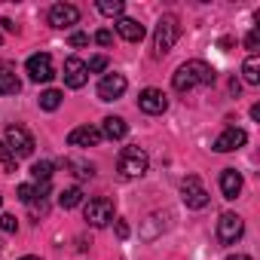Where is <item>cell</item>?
<instances>
[{
  "label": "cell",
  "mask_w": 260,
  "mask_h": 260,
  "mask_svg": "<svg viewBox=\"0 0 260 260\" xmlns=\"http://www.w3.org/2000/svg\"><path fill=\"white\" fill-rule=\"evenodd\" d=\"M214 80H217L214 68L205 64V61H199V58H193V61H184V64L175 71L172 86H175L178 92H190V89H196V86H211Z\"/></svg>",
  "instance_id": "6da1fadb"
},
{
  "label": "cell",
  "mask_w": 260,
  "mask_h": 260,
  "mask_svg": "<svg viewBox=\"0 0 260 260\" xmlns=\"http://www.w3.org/2000/svg\"><path fill=\"white\" fill-rule=\"evenodd\" d=\"M147 166H150V156H147L138 144L122 147L119 162H116V169H119V175H122V178H141V175L147 172Z\"/></svg>",
  "instance_id": "7a4b0ae2"
},
{
  "label": "cell",
  "mask_w": 260,
  "mask_h": 260,
  "mask_svg": "<svg viewBox=\"0 0 260 260\" xmlns=\"http://www.w3.org/2000/svg\"><path fill=\"white\" fill-rule=\"evenodd\" d=\"M175 40H178V19L175 16H162L156 31H153V58H166L172 52Z\"/></svg>",
  "instance_id": "3957f363"
},
{
  "label": "cell",
  "mask_w": 260,
  "mask_h": 260,
  "mask_svg": "<svg viewBox=\"0 0 260 260\" xmlns=\"http://www.w3.org/2000/svg\"><path fill=\"white\" fill-rule=\"evenodd\" d=\"M7 147H10V153L16 156V159H25V156H31L34 153V135L28 132L25 125H7V141H4Z\"/></svg>",
  "instance_id": "277c9868"
},
{
  "label": "cell",
  "mask_w": 260,
  "mask_h": 260,
  "mask_svg": "<svg viewBox=\"0 0 260 260\" xmlns=\"http://www.w3.org/2000/svg\"><path fill=\"white\" fill-rule=\"evenodd\" d=\"M113 199H104V196H98V199H89L86 205H83V217H86V223L89 226H107L110 220H113Z\"/></svg>",
  "instance_id": "5b68a950"
},
{
  "label": "cell",
  "mask_w": 260,
  "mask_h": 260,
  "mask_svg": "<svg viewBox=\"0 0 260 260\" xmlns=\"http://www.w3.org/2000/svg\"><path fill=\"white\" fill-rule=\"evenodd\" d=\"M242 233H245V220L233 211H223L220 220H217V242L220 245H236L242 239Z\"/></svg>",
  "instance_id": "8992f818"
},
{
  "label": "cell",
  "mask_w": 260,
  "mask_h": 260,
  "mask_svg": "<svg viewBox=\"0 0 260 260\" xmlns=\"http://www.w3.org/2000/svg\"><path fill=\"white\" fill-rule=\"evenodd\" d=\"M25 68H28V77H31L34 83H49V80L55 77V68H52V55H49V52L31 55Z\"/></svg>",
  "instance_id": "52a82bcc"
},
{
  "label": "cell",
  "mask_w": 260,
  "mask_h": 260,
  "mask_svg": "<svg viewBox=\"0 0 260 260\" xmlns=\"http://www.w3.org/2000/svg\"><path fill=\"white\" fill-rule=\"evenodd\" d=\"M181 199H184V205H187V208H205V205H208V193H205L202 181H199V178H193V175L181 184Z\"/></svg>",
  "instance_id": "ba28073f"
},
{
  "label": "cell",
  "mask_w": 260,
  "mask_h": 260,
  "mask_svg": "<svg viewBox=\"0 0 260 260\" xmlns=\"http://www.w3.org/2000/svg\"><path fill=\"white\" fill-rule=\"evenodd\" d=\"M245 141H248L245 128H236V125H230V128H223V132L214 138V150H217V153H233V150L245 147Z\"/></svg>",
  "instance_id": "9c48e42d"
},
{
  "label": "cell",
  "mask_w": 260,
  "mask_h": 260,
  "mask_svg": "<svg viewBox=\"0 0 260 260\" xmlns=\"http://www.w3.org/2000/svg\"><path fill=\"white\" fill-rule=\"evenodd\" d=\"M138 107H141L144 113H150V116H159V113L169 110V98H166V92H159V89H144V92L138 95Z\"/></svg>",
  "instance_id": "30bf717a"
},
{
  "label": "cell",
  "mask_w": 260,
  "mask_h": 260,
  "mask_svg": "<svg viewBox=\"0 0 260 260\" xmlns=\"http://www.w3.org/2000/svg\"><path fill=\"white\" fill-rule=\"evenodd\" d=\"M80 22V10L74 4H55L49 10V25L52 28H74Z\"/></svg>",
  "instance_id": "8fae6325"
},
{
  "label": "cell",
  "mask_w": 260,
  "mask_h": 260,
  "mask_svg": "<svg viewBox=\"0 0 260 260\" xmlns=\"http://www.w3.org/2000/svg\"><path fill=\"white\" fill-rule=\"evenodd\" d=\"M125 77L122 74H104L101 77V83H98V98L101 101H116L122 92H125Z\"/></svg>",
  "instance_id": "7c38bea8"
},
{
  "label": "cell",
  "mask_w": 260,
  "mask_h": 260,
  "mask_svg": "<svg viewBox=\"0 0 260 260\" xmlns=\"http://www.w3.org/2000/svg\"><path fill=\"white\" fill-rule=\"evenodd\" d=\"M68 144L71 147H98L101 144V128L95 125H80L68 135Z\"/></svg>",
  "instance_id": "4fadbf2b"
},
{
  "label": "cell",
  "mask_w": 260,
  "mask_h": 260,
  "mask_svg": "<svg viewBox=\"0 0 260 260\" xmlns=\"http://www.w3.org/2000/svg\"><path fill=\"white\" fill-rule=\"evenodd\" d=\"M86 80H89L86 61H80V58H68V61H64V83H68L71 89H83Z\"/></svg>",
  "instance_id": "5bb4252c"
},
{
  "label": "cell",
  "mask_w": 260,
  "mask_h": 260,
  "mask_svg": "<svg viewBox=\"0 0 260 260\" xmlns=\"http://www.w3.org/2000/svg\"><path fill=\"white\" fill-rule=\"evenodd\" d=\"M166 220H169V214H166V211H153V214L141 223V230H138L141 242H153V239H159V236H162V230H166Z\"/></svg>",
  "instance_id": "9a60e30c"
},
{
  "label": "cell",
  "mask_w": 260,
  "mask_h": 260,
  "mask_svg": "<svg viewBox=\"0 0 260 260\" xmlns=\"http://www.w3.org/2000/svg\"><path fill=\"white\" fill-rule=\"evenodd\" d=\"M116 34L122 37V40H128V43H141L144 40V25L138 22V19H128V16H119V22H116Z\"/></svg>",
  "instance_id": "2e32d148"
},
{
  "label": "cell",
  "mask_w": 260,
  "mask_h": 260,
  "mask_svg": "<svg viewBox=\"0 0 260 260\" xmlns=\"http://www.w3.org/2000/svg\"><path fill=\"white\" fill-rule=\"evenodd\" d=\"M22 89V80L10 61H0V95H16Z\"/></svg>",
  "instance_id": "e0dca14e"
},
{
  "label": "cell",
  "mask_w": 260,
  "mask_h": 260,
  "mask_svg": "<svg viewBox=\"0 0 260 260\" xmlns=\"http://www.w3.org/2000/svg\"><path fill=\"white\" fill-rule=\"evenodd\" d=\"M220 193H223V199H236L242 193V175L236 169H223L220 172Z\"/></svg>",
  "instance_id": "ac0fdd59"
},
{
  "label": "cell",
  "mask_w": 260,
  "mask_h": 260,
  "mask_svg": "<svg viewBox=\"0 0 260 260\" xmlns=\"http://www.w3.org/2000/svg\"><path fill=\"white\" fill-rule=\"evenodd\" d=\"M125 132H128V125H125L122 116H107V119L101 122V138L119 141V138H125Z\"/></svg>",
  "instance_id": "d6986e66"
},
{
  "label": "cell",
  "mask_w": 260,
  "mask_h": 260,
  "mask_svg": "<svg viewBox=\"0 0 260 260\" xmlns=\"http://www.w3.org/2000/svg\"><path fill=\"white\" fill-rule=\"evenodd\" d=\"M242 80H245L248 86H257V83H260V58H257V55H248V58H245V64H242Z\"/></svg>",
  "instance_id": "ffe728a7"
},
{
  "label": "cell",
  "mask_w": 260,
  "mask_h": 260,
  "mask_svg": "<svg viewBox=\"0 0 260 260\" xmlns=\"http://www.w3.org/2000/svg\"><path fill=\"white\" fill-rule=\"evenodd\" d=\"M80 202H83V190L80 187H68V190L58 193V205L61 208H77Z\"/></svg>",
  "instance_id": "44dd1931"
},
{
  "label": "cell",
  "mask_w": 260,
  "mask_h": 260,
  "mask_svg": "<svg viewBox=\"0 0 260 260\" xmlns=\"http://www.w3.org/2000/svg\"><path fill=\"white\" fill-rule=\"evenodd\" d=\"M61 98H64V95H61L58 89H46V92L40 95V107H43V110H58V107H61Z\"/></svg>",
  "instance_id": "7402d4cb"
},
{
  "label": "cell",
  "mask_w": 260,
  "mask_h": 260,
  "mask_svg": "<svg viewBox=\"0 0 260 260\" xmlns=\"http://www.w3.org/2000/svg\"><path fill=\"white\" fill-rule=\"evenodd\" d=\"M31 178H34V181H40V184H46V181L52 178V162H46V159L34 162V166H31Z\"/></svg>",
  "instance_id": "603a6c76"
},
{
  "label": "cell",
  "mask_w": 260,
  "mask_h": 260,
  "mask_svg": "<svg viewBox=\"0 0 260 260\" xmlns=\"http://www.w3.org/2000/svg\"><path fill=\"white\" fill-rule=\"evenodd\" d=\"M122 10H125L122 0H101V4H98L101 16H122Z\"/></svg>",
  "instance_id": "cb8c5ba5"
},
{
  "label": "cell",
  "mask_w": 260,
  "mask_h": 260,
  "mask_svg": "<svg viewBox=\"0 0 260 260\" xmlns=\"http://www.w3.org/2000/svg\"><path fill=\"white\" fill-rule=\"evenodd\" d=\"M0 166H4V172H7V175H13V172H16V156L10 153V147H7L4 141H0Z\"/></svg>",
  "instance_id": "d4e9b609"
},
{
  "label": "cell",
  "mask_w": 260,
  "mask_h": 260,
  "mask_svg": "<svg viewBox=\"0 0 260 260\" xmlns=\"http://www.w3.org/2000/svg\"><path fill=\"white\" fill-rule=\"evenodd\" d=\"M107 55H95V58H89V64H86V71L89 74H101V71H107Z\"/></svg>",
  "instance_id": "484cf974"
},
{
  "label": "cell",
  "mask_w": 260,
  "mask_h": 260,
  "mask_svg": "<svg viewBox=\"0 0 260 260\" xmlns=\"http://www.w3.org/2000/svg\"><path fill=\"white\" fill-rule=\"evenodd\" d=\"M16 196H19V199H22L25 205H31V202H34V184H19Z\"/></svg>",
  "instance_id": "4316f807"
},
{
  "label": "cell",
  "mask_w": 260,
  "mask_h": 260,
  "mask_svg": "<svg viewBox=\"0 0 260 260\" xmlns=\"http://www.w3.org/2000/svg\"><path fill=\"white\" fill-rule=\"evenodd\" d=\"M0 230H4V233H16V230H19L16 214H0Z\"/></svg>",
  "instance_id": "83f0119b"
},
{
  "label": "cell",
  "mask_w": 260,
  "mask_h": 260,
  "mask_svg": "<svg viewBox=\"0 0 260 260\" xmlns=\"http://www.w3.org/2000/svg\"><path fill=\"white\" fill-rule=\"evenodd\" d=\"M245 46L251 49V55H257V49H260V31L254 28V31H248V37H245Z\"/></svg>",
  "instance_id": "f1b7e54d"
},
{
  "label": "cell",
  "mask_w": 260,
  "mask_h": 260,
  "mask_svg": "<svg viewBox=\"0 0 260 260\" xmlns=\"http://www.w3.org/2000/svg\"><path fill=\"white\" fill-rule=\"evenodd\" d=\"M64 166H68V169H77L74 175H80V178H92V175H95V172H92V166H86V162H71V159H68Z\"/></svg>",
  "instance_id": "f546056e"
},
{
  "label": "cell",
  "mask_w": 260,
  "mask_h": 260,
  "mask_svg": "<svg viewBox=\"0 0 260 260\" xmlns=\"http://www.w3.org/2000/svg\"><path fill=\"white\" fill-rule=\"evenodd\" d=\"M95 43H98V46H110V43H113V31H110V28H101V31L95 34Z\"/></svg>",
  "instance_id": "4dcf8cb0"
},
{
  "label": "cell",
  "mask_w": 260,
  "mask_h": 260,
  "mask_svg": "<svg viewBox=\"0 0 260 260\" xmlns=\"http://www.w3.org/2000/svg\"><path fill=\"white\" fill-rule=\"evenodd\" d=\"M71 46H74V49H83V46H89V34H83V31L71 34Z\"/></svg>",
  "instance_id": "1f68e13d"
},
{
  "label": "cell",
  "mask_w": 260,
  "mask_h": 260,
  "mask_svg": "<svg viewBox=\"0 0 260 260\" xmlns=\"http://www.w3.org/2000/svg\"><path fill=\"white\" fill-rule=\"evenodd\" d=\"M113 226H116V236H119V239H128V223H125V220H116Z\"/></svg>",
  "instance_id": "d6a6232c"
},
{
  "label": "cell",
  "mask_w": 260,
  "mask_h": 260,
  "mask_svg": "<svg viewBox=\"0 0 260 260\" xmlns=\"http://www.w3.org/2000/svg\"><path fill=\"white\" fill-rule=\"evenodd\" d=\"M226 260H251L248 254H233V257H226Z\"/></svg>",
  "instance_id": "836d02e7"
},
{
  "label": "cell",
  "mask_w": 260,
  "mask_h": 260,
  "mask_svg": "<svg viewBox=\"0 0 260 260\" xmlns=\"http://www.w3.org/2000/svg\"><path fill=\"white\" fill-rule=\"evenodd\" d=\"M19 260H43V257H37V254H25V257H19Z\"/></svg>",
  "instance_id": "e575fe53"
},
{
  "label": "cell",
  "mask_w": 260,
  "mask_h": 260,
  "mask_svg": "<svg viewBox=\"0 0 260 260\" xmlns=\"http://www.w3.org/2000/svg\"><path fill=\"white\" fill-rule=\"evenodd\" d=\"M0 43H4V34H0Z\"/></svg>",
  "instance_id": "d590c367"
},
{
  "label": "cell",
  "mask_w": 260,
  "mask_h": 260,
  "mask_svg": "<svg viewBox=\"0 0 260 260\" xmlns=\"http://www.w3.org/2000/svg\"><path fill=\"white\" fill-rule=\"evenodd\" d=\"M0 205H4V196H0Z\"/></svg>",
  "instance_id": "8d00e7d4"
}]
</instances>
